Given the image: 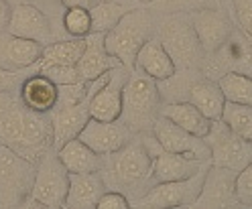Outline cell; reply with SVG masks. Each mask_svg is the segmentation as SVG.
<instances>
[{
  "mask_svg": "<svg viewBox=\"0 0 252 209\" xmlns=\"http://www.w3.org/2000/svg\"><path fill=\"white\" fill-rule=\"evenodd\" d=\"M0 144L37 165L53 147L51 114L27 108L19 98V90L0 91Z\"/></svg>",
  "mask_w": 252,
  "mask_h": 209,
  "instance_id": "6da1fadb",
  "label": "cell"
},
{
  "mask_svg": "<svg viewBox=\"0 0 252 209\" xmlns=\"http://www.w3.org/2000/svg\"><path fill=\"white\" fill-rule=\"evenodd\" d=\"M100 173L106 189L124 193L130 201V207L153 187V158L138 134H134L132 140L120 150L106 154Z\"/></svg>",
  "mask_w": 252,
  "mask_h": 209,
  "instance_id": "7a4b0ae2",
  "label": "cell"
},
{
  "mask_svg": "<svg viewBox=\"0 0 252 209\" xmlns=\"http://www.w3.org/2000/svg\"><path fill=\"white\" fill-rule=\"evenodd\" d=\"M163 98L159 84L138 67H132L122 88V114L120 120L130 128L132 134L153 130L155 120L161 114Z\"/></svg>",
  "mask_w": 252,
  "mask_h": 209,
  "instance_id": "3957f363",
  "label": "cell"
},
{
  "mask_svg": "<svg viewBox=\"0 0 252 209\" xmlns=\"http://www.w3.org/2000/svg\"><path fill=\"white\" fill-rule=\"evenodd\" d=\"M155 37L161 41L177 69L201 71V63L206 59V53H203L199 39L193 30L189 12H163V17L157 21Z\"/></svg>",
  "mask_w": 252,
  "mask_h": 209,
  "instance_id": "277c9868",
  "label": "cell"
},
{
  "mask_svg": "<svg viewBox=\"0 0 252 209\" xmlns=\"http://www.w3.org/2000/svg\"><path fill=\"white\" fill-rule=\"evenodd\" d=\"M155 29H157V19L153 10H149L147 6L134 8L130 12H126L104 35V47L124 67L132 69L136 61V53L149 39L155 37Z\"/></svg>",
  "mask_w": 252,
  "mask_h": 209,
  "instance_id": "5b68a950",
  "label": "cell"
},
{
  "mask_svg": "<svg viewBox=\"0 0 252 209\" xmlns=\"http://www.w3.org/2000/svg\"><path fill=\"white\" fill-rule=\"evenodd\" d=\"M67 187H69V171L59 160L57 149L51 147L37 160L33 189H31V195L23 207L61 209L65 205Z\"/></svg>",
  "mask_w": 252,
  "mask_h": 209,
  "instance_id": "8992f818",
  "label": "cell"
},
{
  "mask_svg": "<svg viewBox=\"0 0 252 209\" xmlns=\"http://www.w3.org/2000/svg\"><path fill=\"white\" fill-rule=\"evenodd\" d=\"M37 165L0 144V207H23L31 195Z\"/></svg>",
  "mask_w": 252,
  "mask_h": 209,
  "instance_id": "52a82bcc",
  "label": "cell"
},
{
  "mask_svg": "<svg viewBox=\"0 0 252 209\" xmlns=\"http://www.w3.org/2000/svg\"><path fill=\"white\" fill-rule=\"evenodd\" d=\"M230 71L252 77V39L238 25H234L228 41L201 63V73L214 82Z\"/></svg>",
  "mask_w": 252,
  "mask_h": 209,
  "instance_id": "ba28073f",
  "label": "cell"
},
{
  "mask_svg": "<svg viewBox=\"0 0 252 209\" xmlns=\"http://www.w3.org/2000/svg\"><path fill=\"white\" fill-rule=\"evenodd\" d=\"M210 165L201 167L195 175L181 181L155 183L143 197L136 199L132 207L140 209H173V207H191L201 191L203 177H206Z\"/></svg>",
  "mask_w": 252,
  "mask_h": 209,
  "instance_id": "9c48e42d",
  "label": "cell"
},
{
  "mask_svg": "<svg viewBox=\"0 0 252 209\" xmlns=\"http://www.w3.org/2000/svg\"><path fill=\"white\" fill-rule=\"evenodd\" d=\"M203 140L210 147L212 165L238 173L252 160V142L234 134L222 120H212V126Z\"/></svg>",
  "mask_w": 252,
  "mask_h": 209,
  "instance_id": "30bf717a",
  "label": "cell"
},
{
  "mask_svg": "<svg viewBox=\"0 0 252 209\" xmlns=\"http://www.w3.org/2000/svg\"><path fill=\"white\" fill-rule=\"evenodd\" d=\"M189 19L206 57L216 53L228 41L236 25L230 8H195L189 10Z\"/></svg>",
  "mask_w": 252,
  "mask_h": 209,
  "instance_id": "8fae6325",
  "label": "cell"
},
{
  "mask_svg": "<svg viewBox=\"0 0 252 209\" xmlns=\"http://www.w3.org/2000/svg\"><path fill=\"white\" fill-rule=\"evenodd\" d=\"M6 30L14 37L31 39V41H37L41 45L57 41L61 37L55 30L49 14L35 4H29V2L12 4Z\"/></svg>",
  "mask_w": 252,
  "mask_h": 209,
  "instance_id": "7c38bea8",
  "label": "cell"
},
{
  "mask_svg": "<svg viewBox=\"0 0 252 209\" xmlns=\"http://www.w3.org/2000/svg\"><path fill=\"white\" fill-rule=\"evenodd\" d=\"M110 77V71L100 75L96 79V88H94L84 100L73 102V104H61L55 106L51 112V122H53V147L59 149L63 142H67L69 138H75L82 132V128L90 120V100Z\"/></svg>",
  "mask_w": 252,
  "mask_h": 209,
  "instance_id": "4fadbf2b",
  "label": "cell"
},
{
  "mask_svg": "<svg viewBox=\"0 0 252 209\" xmlns=\"http://www.w3.org/2000/svg\"><path fill=\"white\" fill-rule=\"evenodd\" d=\"M236 171L212 165L203 177L201 191L191 207L203 209H224V207H240L238 195H236Z\"/></svg>",
  "mask_w": 252,
  "mask_h": 209,
  "instance_id": "5bb4252c",
  "label": "cell"
},
{
  "mask_svg": "<svg viewBox=\"0 0 252 209\" xmlns=\"http://www.w3.org/2000/svg\"><path fill=\"white\" fill-rule=\"evenodd\" d=\"M132 136L134 134L130 132V128L120 118H116V120L90 118L86 122V126L82 128V132L77 134V138L86 142L94 152H98L102 156L120 150L124 144H128L132 140Z\"/></svg>",
  "mask_w": 252,
  "mask_h": 209,
  "instance_id": "9a60e30c",
  "label": "cell"
},
{
  "mask_svg": "<svg viewBox=\"0 0 252 209\" xmlns=\"http://www.w3.org/2000/svg\"><path fill=\"white\" fill-rule=\"evenodd\" d=\"M151 132L161 142V147L169 152H179L199 160H210V147L206 144V140L195 134H189L187 130H183L181 126L171 122L163 114H159V118L155 120Z\"/></svg>",
  "mask_w": 252,
  "mask_h": 209,
  "instance_id": "2e32d148",
  "label": "cell"
},
{
  "mask_svg": "<svg viewBox=\"0 0 252 209\" xmlns=\"http://www.w3.org/2000/svg\"><path fill=\"white\" fill-rule=\"evenodd\" d=\"M130 69L122 63L110 69L108 82L92 95L90 100V118L96 120H116L122 114V88L126 84Z\"/></svg>",
  "mask_w": 252,
  "mask_h": 209,
  "instance_id": "e0dca14e",
  "label": "cell"
},
{
  "mask_svg": "<svg viewBox=\"0 0 252 209\" xmlns=\"http://www.w3.org/2000/svg\"><path fill=\"white\" fill-rule=\"evenodd\" d=\"M43 47L37 41L14 37L8 30H0V67L8 71H27L41 59Z\"/></svg>",
  "mask_w": 252,
  "mask_h": 209,
  "instance_id": "ac0fdd59",
  "label": "cell"
},
{
  "mask_svg": "<svg viewBox=\"0 0 252 209\" xmlns=\"http://www.w3.org/2000/svg\"><path fill=\"white\" fill-rule=\"evenodd\" d=\"M106 191L100 171L94 173H69V187L65 195L67 209H96Z\"/></svg>",
  "mask_w": 252,
  "mask_h": 209,
  "instance_id": "d6986e66",
  "label": "cell"
},
{
  "mask_svg": "<svg viewBox=\"0 0 252 209\" xmlns=\"http://www.w3.org/2000/svg\"><path fill=\"white\" fill-rule=\"evenodd\" d=\"M212 160H199L187 154L161 150L153 158V185L155 183H167V181H181L187 177L195 175L201 167L210 165Z\"/></svg>",
  "mask_w": 252,
  "mask_h": 209,
  "instance_id": "ffe728a7",
  "label": "cell"
},
{
  "mask_svg": "<svg viewBox=\"0 0 252 209\" xmlns=\"http://www.w3.org/2000/svg\"><path fill=\"white\" fill-rule=\"evenodd\" d=\"M116 65H120V61L106 51L104 33L86 35V49H84L80 61L75 63L77 73H80V77L84 82H92V79L104 75L106 71H110Z\"/></svg>",
  "mask_w": 252,
  "mask_h": 209,
  "instance_id": "44dd1931",
  "label": "cell"
},
{
  "mask_svg": "<svg viewBox=\"0 0 252 209\" xmlns=\"http://www.w3.org/2000/svg\"><path fill=\"white\" fill-rule=\"evenodd\" d=\"M19 98L27 108L41 114H51L57 106L59 88L43 73H29L19 86Z\"/></svg>",
  "mask_w": 252,
  "mask_h": 209,
  "instance_id": "7402d4cb",
  "label": "cell"
},
{
  "mask_svg": "<svg viewBox=\"0 0 252 209\" xmlns=\"http://www.w3.org/2000/svg\"><path fill=\"white\" fill-rule=\"evenodd\" d=\"M134 67L145 71L155 82H165V79H169L177 71L175 63H173V59L169 57V53L165 51V47L161 45V41L157 37L149 39L140 47V51L136 53Z\"/></svg>",
  "mask_w": 252,
  "mask_h": 209,
  "instance_id": "603a6c76",
  "label": "cell"
},
{
  "mask_svg": "<svg viewBox=\"0 0 252 209\" xmlns=\"http://www.w3.org/2000/svg\"><path fill=\"white\" fill-rule=\"evenodd\" d=\"M57 156L69 173H94L102 169L104 156L94 152L80 138H69L57 149Z\"/></svg>",
  "mask_w": 252,
  "mask_h": 209,
  "instance_id": "cb8c5ba5",
  "label": "cell"
},
{
  "mask_svg": "<svg viewBox=\"0 0 252 209\" xmlns=\"http://www.w3.org/2000/svg\"><path fill=\"white\" fill-rule=\"evenodd\" d=\"M161 114L167 116L171 122H175L177 126H181L189 134H195L199 138L206 136L212 126L210 118H206L193 104H189L185 100L183 102H163Z\"/></svg>",
  "mask_w": 252,
  "mask_h": 209,
  "instance_id": "d4e9b609",
  "label": "cell"
},
{
  "mask_svg": "<svg viewBox=\"0 0 252 209\" xmlns=\"http://www.w3.org/2000/svg\"><path fill=\"white\" fill-rule=\"evenodd\" d=\"M147 6L138 0H98L96 4L90 8L92 17V33H108L126 12H130L134 8Z\"/></svg>",
  "mask_w": 252,
  "mask_h": 209,
  "instance_id": "484cf974",
  "label": "cell"
},
{
  "mask_svg": "<svg viewBox=\"0 0 252 209\" xmlns=\"http://www.w3.org/2000/svg\"><path fill=\"white\" fill-rule=\"evenodd\" d=\"M84 49H86V37L57 39V41H51L43 47L39 61L41 63H57V65H75V63L80 61Z\"/></svg>",
  "mask_w": 252,
  "mask_h": 209,
  "instance_id": "4316f807",
  "label": "cell"
},
{
  "mask_svg": "<svg viewBox=\"0 0 252 209\" xmlns=\"http://www.w3.org/2000/svg\"><path fill=\"white\" fill-rule=\"evenodd\" d=\"M218 86L222 90V95L226 102L252 106V77L250 75L230 71L218 79Z\"/></svg>",
  "mask_w": 252,
  "mask_h": 209,
  "instance_id": "83f0119b",
  "label": "cell"
},
{
  "mask_svg": "<svg viewBox=\"0 0 252 209\" xmlns=\"http://www.w3.org/2000/svg\"><path fill=\"white\" fill-rule=\"evenodd\" d=\"M222 120L234 134L252 142V106L226 102L222 110Z\"/></svg>",
  "mask_w": 252,
  "mask_h": 209,
  "instance_id": "f1b7e54d",
  "label": "cell"
},
{
  "mask_svg": "<svg viewBox=\"0 0 252 209\" xmlns=\"http://www.w3.org/2000/svg\"><path fill=\"white\" fill-rule=\"evenodd\" d=\"M61 29L67 37L82 39L92 33V17L88 8H65L61 14Z\"/></svg>",
  "mask_w": 252,
  "mask_h": 209,
  "instance_id": "f546056e",
  "label": "cell"
},
{
  "mask_svg": "<svg viewBox=\"0 0 252 209\" xmlns=\"http://www.w3.org/2000/svg\"><path fill=\"white\" fill-rule=\"evenodd\" d=\"M157 12H177V10H195V8H230V0H153Z\"/></svg>",
  "mask_w": 252,
  "mask_h": 209,
  "instance_id": "4dcf8cb0",
  "label": "cell"
},
{
  "mask_svg": "<svg viewBox=\"0 0 252 209\" xmlns=\"http://www.w3.org/2000/svg\"><path fill=\"white\" fill-rule=\"evenodd\" d=\"M234 23L252 39V0H230Z\"/></svg>",
  "mask_w": 252,
  "mask_h": 209,
  "instance_id": "1f68e13d",
  "label": "cell"
},
{
  "mask_svg": "<svg viewBox=\"0 0 252 209\" xmlns=\"http://www.w3.org/2000/svg\"><path fill=\"white\" fill-rule=\"evenodd\" d=\"M236 195L240 207H252V160L236 175Z\"/></svg>",
  "mask_w": 252,
  "mask_h": 209,
  "instance_id": "d6a6232c",
  "label": "cell"
},
{
  "mask_svg": "<svg viewBox=\"0 0 252 209\" xmlns=\"http://www.w3.org/2000/svg\"><path fill=\"white\" fill-rule=\"evenodd\" d=\"M96 209H132V207H130V201L124 193L114 191V189H106L104 195L98 201Z\"/></svg>",
  "mask_w": 252,
  "mask_h": 209,
  "instance_id": "836d02e7",
  "label": "cell"
},
{
  "mask_svg": "<svg viewBox=\"0 0 252 209\" xmlns=\"http://www.w3.org/2000/svg\"><path fill=\"white\" fill-rule=\"evenodd\" d=\"M33 73L31 67L27 71H8L0 67V91H10V90H19V86L23 84V79Z\"/></svg>",
  "mask_w": 252,
  "mask_h": 209,
  "instance_id": "e575fe53",
  "label": "cell"
},
{
  "mask_svg": "<svg viewBox=\"0 0 252 209\" xmlns=\"http://www.w3.org/2000/svg\"><path fill=\"white\" fill-rule=\"evenodd\" d=\"M10 4H19V2H29V4H35V6H39L41 10H45L47 14L51 17V21L55 23V19H53V12L57 14V8H61V10H65L61 4H59V0H8Z\"/></svg>",
  "mask_w": 252,
  "mask_h": 209,
  "instance_id": "d590c367",
  "label": "cell"
},
{
  "mask_svg": "<svg viewBox=\"0 0 252 209\" xmlns=\"http://www.w3.org/2000/svg\"><path fill=\"white\" fill-rule=\"evenodd\" d=\"M98 0H59V4L63 8H88V10Z\"/></svg>",
  "mask_w": 252,
  "mask_h": 209,
  "instance_id": "8d00e7d4",
  "label": "cell"
},
{
  "mask_svg": "<svg viewBox=\"0 0 252 209\" xmlns=\"http://www.w3.org/2000/svg\"><path fill=\"white\" fill-rule=\"evenodd\" d=\"M10 8H12V4L8 0H0V30H6V27H8Z\"/></svg>",
  "mask_w": 252,
  "mask_h": 209,
  "instance_id": "74e56055",
  "label": "cell"
},
{
  "mask_svg": "<svg viewBox=\"0 0 252 209\" xmlns=\"http://www.w3.org/2000/svg\"><path fill=\"white\" fill-rule=\"evenodd\" d=\"M138 2H143V4H151L153 0H138Z\"/></svg>",
  "mask_w": 252,
  "mask_h": 209,
  "instance_id": "f35d334b",
  "label": "cell"
}]
</instances>
